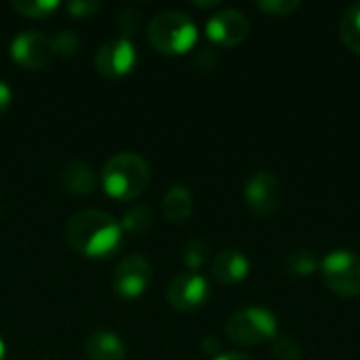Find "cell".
Instances as JSON below:
<instances>
[{
	"label": "cell",
	"instance_id": "2",
	"mask_svg": "<svg viewBox=\"0 0 360 360\" xmlns=\"http://www.w3.org/2000/svg\"><path fill=\"white\" fill-rule=\"evenodd\" d=\"M152 179L150 165L135 152L114 154L101 169V188L114 200H135L141 196Z\"/></svg>",
	"mask_w": 360,
	"mask_h": 360
},
{
	"label": "cell",
	"instance_id": "18",
	"mask_svg": "<svg viewBox=\"0 0 360 360\" xmlns=\"http://www.w3.org/2000/svg\"><path fill=\"white\" fill-rule=\"evenodd\" d=\"M287 270L293 276H312L316 270H321V262L316 259L314 251L310 249H293L287 257Z\"/></svg>",
	"mask_w": 360,
	"mask_h": 360
},
{
	"label": "cell",
	"instance_id": "28",
	"mask_svg": "<svg viewBox=\"0 0 360 360\" xmlns=\"http://www.w3.org/2000/svg\"><path fill=\"white\" fill-rule=\"evenodd\" d=\"M200 348H202L205 354H209V356H213V359H215L217 354H221V344H219V340H217L215 335L205 338L202 344H200Z\"/></svg>",
	"mask_w": 360,
	"mask_h": 360
},
{
	"label": "cell",
	"instance_id": "11",
	"mask_svg": "<svg viewBox=\"0 0 360 360\" xmlns=\"http://www.w3.org/2000/svg\"><path fill=\"white\" fill-rule=\"evenodd\" d=\"M249 19L236 8H224L205 23L207 38L217 46H236L249 36Z\"/></svg>",
	"mask_w": 360,
	"mask_h": 360
},
{
	"label": "cell",
	"instance_id": "30",
	"mask_svg": "<svg viewBox=\"0 0 360 360\" xmlns=\"http://www.w3.org/2000/svg\"><path fill=\"white\" fill-rule=\"evenodd\" d=\"M194 6H198V8H215V6H219V0H211V2H194Z\"/></svg>",
	"mask_w": 360,
	"mask_h": 360
},
{
	"label": "cell",
	"instance_id": "26",
	"mask_svg": "<svg viewBox=\"0 0 360 360\" xmlns=\"http://www.w3.org/2000/svg\"><path fill=\"white\" fill-rule=\"evenodd\" d=\"M217 55H215V51L213 49H200V53L196 55V63L200 65V68H205V70H213L215 65H217Z\"/></svg>",
	"mask_w": 360,
	"mask_h": 360
},
{
	"label": "cell",
	"instance_id": "4",
	"mask_svg": "<svg viewBox=\"0 0 360 360\" xmlns=\"http://www.w3.org/2000/svg\"><path fill=\"white\" fill-rule=\"evenodd\" d=\"M226 335L240 346H259L274 342L278 335V321L272 310L262 306H249L234 312L226 323Z\"/></svg>",
	"mask_w": 360,
	"mask_h": 360
},
{
	"label": "cell",
	"instance_id": "24",
	"mask_svg": "<svg viewBox=\"0 0 360 360\" xmlns=\"http://www.w3.org/2000/svg\"><path fill=\"white\" fill-rule=\"evenodd\" d=\"M116 25L122 32L120 36L131 38L139 30V25H141V13L135 11V8H122L120 15H118V19H116Z\"/></svg>",
	"mask_w": 360,
	"mask_h": 360
},
{
	"label": "cell",
	"instance_id": "1",
	"mask_svg": "<svg viewBox=\"0 0 360 360\" xmlns=\"http://www.w3.org/2000/svg\"><path fill=\"white\" fill-rule=\"evenodd\" d=\"M122 226L120 221L97 209L78 211L65 224V240L82 257L103 259L114 255L122 245Z\"/></svg>",
	"mask_w": 360,
	"mask_h": 360
},
{
	"label": "cell",
	"instance_id": "10",
	"mask_svg": "<svg viewBox=\"0 0 360 360\" xmlns=\"http://www.w3.org/2000/svg\"><path fill=\"white\" fill-rule=\"evenodd\" d=\"M211 297L209 281L200 272H181L177 274L169 289H167V302L173 310L179 312H192L202 308Z\"/></svg>",
	"mask_w": 360,
	"mask_h": 360
},
{
	"label": "cell",
	"instance_id": "25",
	"mask_svg": "<svg viewBox=\"0 0 360 360\" xmlns=\"http://www.w3.org/2000/svg\"><path fill=\"white\" fill-rule=\"evenodd\" d=\"M101 8V2L95 0H74L65 4V11L74 17V19H82V17H91L93 13H97Z\"/></svg>",
	"mask_w": 360,
	"mask_h": 360
},
{
	"label": "cell",
	"instance_id": "16",
	"mask_svg": "<svg viewBox=\"0 0 360 360\" xmlns=\"http://www.w3.org/2000/svg\"><path fill=\"white\" fill-rule=\"evenodd\" d=\"M120 226H122V232H127V234L143 236L154 226V213L148 207H143V205H135V207H131L122 215Z\"/></svg>",
	"mask_w": 360,
	"mask_h": 360
},
{
	"label": "cell",
	"instance_id": "27",
	"mask_svg": "<svg viewBox=\"0 0 360 360\" xmlns=\"http://www.w3.org/2000/svg\"><path fill=\"white\" fill-rule=\"evenodd\" d=\"M13 103V89L8 86L6 80L0 78V116H4V112L11 108Z\"/></svg>",
	"mask_w": 360,
	"mask_h": 360
},
{
	"label": "cell",
	"instance_id": "22",
	"mask_svg": "<svg viewBox=\"0 0 360 360\" xmlns=\"http://www.w3.org/2000/svg\"><path fill=\"white\" fill-rule=\"evenodd\" d=\"M255 6L272 17H287V15L300 11L302 2H297V0H259V2H255Z\"/></svg>",
	"mask_w": 360,
	"mask_h": 360
},
{
	"label": "cell",
	"instance_id": "15",
	"mask_svg": "<svg viewBox=\"0 0 360 360\" xmlns=\"http://www.w3.org/2000/svg\"><path fill=\"white\" fill-rule=\"evenodd\" d=\"M194 211V196L186 186H173L162 198V215L171 224H184Z\"/></svg>",
	"mask_w": 360,
	"mask_h": 360
},
{
	"label": "cell",
	"instance_id": "23",
	"mask_svg": "<svg viewBox=\"0 0 360 360\" xmlns=\"http://www.w3.org/2000/svg\"><path fill=\"white\" fill-rule=\"evenodd\" d=\"M51 40H53V51H55V55H63V57L74 55V53L78 51V44H80L76 32H72V30H59Z\"/></svg>",
	"mask_w": 360,
	"mask_h": 360
},
{
	"label": "cell",
	"instance_id": "9",
	"mask_svg": "<svg viewBox=\"0 0 360 360\" xmlns=\"http://www.w3.org/2000/svg\"><path fill=\"white\" fill-rule=\"evenodd\" d=\"M8 53H11L13 61L25 70H44L55 59L53 40L46 34L36 32V30L17 34L11 40Z\"/></svg>",
	"mask_w": 360,
	"mask_h": 360
},
{
	"label": "cell",
	"instance_id": "12",
	"mask_svg": "<svg viewBox=\"0 0 360 360\" xmlns=\"http://www.w3.org/2000/svg\"><path fill=\"white\" fill-rule=\"evenodd\" d=\"M251 272L249 257L238 249H224L211 262V274L217 283L232 287L243 283Z\"/></svg>",
	"mask_w": 360,
	"mask_h": 360
},
{
	"label": "cell",
	"instance_id": "17",
	"mask_svg": "<svg viewBox=\"0 0 360 360\" xmlns=\"http://www.w3.org/2000/svg\"><path fill=\"white\" fill-rule=\"evenodd\" d=\"M340 34H342V40L344 44L352 51L360 55V2L359 4H352L344 11L342 15V23H340Z\"/></svg>",
	"mask_w": 360,
	"mask_h": 360
},
{
	"label": "cell",
	"instance_id": "5",
	"mask_svg": "<svg viewBox=\"0 0 360 360\" xmlns=\"http://www.w3.org/2000/svg\"><path fill=\"white\" fill-rule=\"evenodd\" d=\"M321 274L329 291L340 297L360 295V255L350 249H335L321 262Z\"/></svg>",
	"mask_w": 360,
	"mask_h": 360
},
{
	"label": "cell",
	"instance_id": "14",
	"mask_svg": "<svg viewBox=\"0 0 360 360\" xmlns=\"http://www.w3.org/2000/svg\"><path fill=\"white\" fill-rule=\"evenodd\" d=\"M61 186L74 196H86L95 190L97 177L93 169L82 160H72L61 169Z\"/></svg>",
	"mask_w": 360,
	"mask_h": 360
},
{
	"label": "cell",
	"instance_id": "19",
	"mask_svg": "<svg viewBox=\"0 0 360 360\" xmlns=\"http://www.w3.org/2000/svg\"><path fill=\"white\" fill-rule=\"evenodd\" d=\"M13 8L17 13H21L23 17L44 19V17H51L53 13H57L61 8V2L59 0H15Z\"/></svg>",
	"mask_w": 360,
	"mask_h": 360
},
{
	"label": "cell",
	"instance_id": "20",
	"mask_svg": "<svg viewBox=\"0 0 360 360\" xmlns=\"http://www.w3.org/2000/svg\"><path fill=\"white\" fill-rule=\"evenodd\" d=\"M209 262V245L202 238H194L184 249V264L190 268V272H198Z\"/></svg>",
	"mask_w": 360,
	"mask_h": 360
},
{
	"label": "cell",
	"instance_id": "3",
	"mask_svg": "<svg viewBox=\"0 0 360 360\" xmlns=\"http://www.w3.org/2000/svg\"><path fill=\"white\" fill-rule=\"evenodd\" d=\"M148 42L160 55H184L198 42V27L181 11H160L150 19Z\"/></svg>",
	"mask_w": 360,
	"mask_h": 360
},
{
	"label": "cell",
	"instance_id": "13",
	"mask_svg": "<svg viewBox=\"0 0 360 360\" xmlns=\"http://www.w3.org/2000/svg\"><path fill=\"white\" fill-rule=\"evenodd\" d=\"M84 354L89 360H124L127 346L122 338L114 331H93L84 342Z\"/></svg>",
	"mask_w": 360,
	"mask_h": 360
},
{
	"label": "cell",
	"instance_id": "31",
	"mask_svg": "<svg viewBox=\"0 0 360 360\" xmlns=\"http://www.w3.org/2000/svg\"><path fill=\"white\" fill-rule=\"evenodd\" d=\"M6 356V344H4V340L0 338V360H4Z\"/></svg>",
	"mask_w": 360,
	"mask_h": 360
},
{
	"label": "cell",
	"instance_id": "29",
	"mask_svg": "<svg viewBox=\"0 0 360 360\" xmlns=\"http://www.w3.org/2000/svg\"><path fill=\"white\" fill-rule=\"evenodd\" d=\"M213 360H255L253 356L245 354V352H221Z\"/></svg>",
	"mask_w": 360,
	"mask_h": 360
},
{
	"label": "cell",
	"instance_id": "21",
	"mask_svg": "<svg viewBox=\"0 0 360 360\" xmlns=\"http://www.w3.org/2000/svg\"><path fill=\"white\" fill-rule=\"evenodd\" d=\"M272 354L276 360H302L304 348L293 335H276L272 342Z\"/></svg>",
	"mask_w": 360,
	"mask_h": 360
},
{
	"label": "cell",
	"instance_id": "8",
	"mask_svg": "<svg viewBox=\"0 0 360 360\" xmlns=\"http://www.w3.org/2000/svg\"><path fill=\"white\" fill-rule=\"evenodd\" d=\"M137 46L131 38L118 36L103 42L95 53V68L105 78H122L137 65Z\"/></svg>",
	"mask_w": 360,
	"mask_h": 360
},
{
	"label": "cell",
	"instance_id": "7",
	"mask_svg": "<svg viewBox=\"0 0 360 360\" xmlns=\"http://www.w3.org/2000/svg\"><path fill=\"white\" fill-rule=\"evenodd\" d=\"M245 200L253 215L272 217L281 209V202H283L281 179L270 171L253 173L245 184Z\"/></svg>",
	"mask_w": 360,
	"mask_h": 360
},
{
	"label": "cell",
	"instance_id": "6",
	"mask_svg": "<svg viewBox=\"0 0 360 360\" xmlns=\"http://www.w3.org/2000/svg\"><path fill=\"white\" fill-rule=\"evenodd\" d=\"M152 278H154L152 266L143 255H127L118 262L112 274V287L118 297L137 300L148 291Z\"/></svg>",
	"mask_w": 360,
	"mask_h": 360
}]
</instances>
